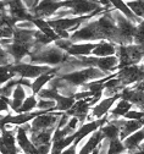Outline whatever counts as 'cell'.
<instances>
[{"mask_svg": "<svg viewBox=\"0 0 144 154\" xmlns=\"http://www.w3.org/2000/svg\"><path fill=\"white\" fill-rule=\"evenodd\" d=\"M133 44L139 45L144 49V21L136 26V31L133 34Z\"/></svg>", "mask_w": 144, "mask_h": 154, "instance_id": "cell-28", "label": "cell"}, {"mask_svg": "<svg viewBox=\"0 0 144 154\" xmlns=\"http://www.w3.org/2000/svg\"><path fill=\"white\" fill-rule=\"evenodd\" d=\"M126 148L123 146V142L117 138L109 141V148H108V154H126Z\"/></svg>", "mask_w": 144, "mask_h": 154, "instance_id": "cell-27", "label": "cell"}, {"mask_svg": "<svg viewBox=\"0 0 144 154\" xmlns=\"http://www.w3.org/2000/svg\"><path fill=\"white\" fill-rule=\"evenodd\" d=\"M81 143H77V142H73L70 147H67L61 154H78V148H79Z\"/></svg>", "mask_w": 144, "mask_h": 154, "instance_id": "cell-34", "label": "cell"}, {"mask_svg": "<svg viewBox=\"0 0 144 154\" xmlns=\"http://www.w3.org/2000/svg\"><path fill=\"white\" fill-rule=\"evenodd\" d=\"M132 88H134V89H137V91H139V92H142L144 94V80L140 81V82H138L137 85L132 86Z\"/></svg>", "mask_w": 144, "mask_h": 154, "instance_id": "cell-36", "label": "cell"}, {"mask_svg": "<svg viewBox=\"0 0 144 154\" xmlns=\"http://www.w3.org/2000/svg\"><path fill=\"white\" fill-rule=\"evenodd\" d=\"M16 76L17 75L14 71V64L0 65V87H3L9 81L14 80Z\"/></svg>", "mask_w": 144, "mask_h": 154, "instance_id": "cell-24", "label": "cell"}, {"mask_svg": "<svg viewBox=\"0 0 144 154\" xmlns=\"http://www.w3.org/2000/svg\"><path fill=\"white\" fill-rule=\"evenodd\" d=\"M116 77L121 81L123 87H132L144 80V64L130 65L116 72Z\"/></svg>", "mask_w": 144, "mask_h": 154, "instance_id": "cell-5", "label": "cell"}, {"mask_svg": "<svg viewBox=\"0 0 144 154\" xmlns=\"http://www.w3.org/2000/svg\"><path fill=\"white\" fill-rule=\"evenodd\" d=\"M8 14L14 18L16 22L21 21H32L33 17L23 5V2L15 0V2H8Z\"/></svg>", "mask_w": 144, "mask_h": 154, "instance_id": "cell-13", "label": "cell"}, {"mask_svg": "<svg viewBox=\"0 0 144 154\" xmlns=\"http://www.w3.org/2000/svg\"><path fill=\"white\" fill-rule=\"evenodd\" d=\"M116 47L117 44L109 42V41H100L97 43L94 50L92 51L90 56L94 57H108L116 54Z\"/></svg>", "mask_w": 144, "mask_h": 154, "instance_id": "cell-17", "label": "cell"}, {"mask_svg": "<svg viewBox=\"0 0 144 154\" xmlns=\"http://www.w3.org/2000/svg\"><path fill=\"white\" fill-rule=\"evenodd\" d=\"M63 114L64 112H59V111H45L43 114L38 115L37 118H34L29 122V125H31L29 132L55 130L57 127V122L60 120V116Z\"/></svg>", "mask_w": 144, "mask_h": 154, "instance_id": "cell-6", "label": "cell"}, {"mask_svg": "<svg viewBox=\"0 0 144 154\" xmlns=\"http://www.w3.org/2000/svg\"><path fill=\"white\" fill-rule=\"evenodd\" d=\"M115 55L118 59L117 71L130 65H139L144 61V49L136 44L117 45Z\"/></svg>", "mask_w": 144, "mask_h": 154, "instance_id": "cell-3", "label": "cell"}, {"mask_svg": "<svg viewBox=\"0 0 144 154\" xmlns=\"http://www.w3.org/2000/svg\"><path fill=\"white\" fill-rule=\"evenodd\" d=\"M127 6L132 10V12L144 21V0H133V2H126Z\"/></svg>", "mask_w": 144, "mask_h": 154, "instance_id": "cell-26", "label": "cell"}, {"mask_svg": "<svg viewBox=\"0 0 144 154\" xmlns=\"http://www.w3.org/2000/svg\"><path fill=\"white\" fill-rule=\"evenodd\" d=\"M123 146L126 148L127 153H134L139 149V147L144 143V130H139L133 134L128 136L126 140H123Z\"/></svg>", "mask_w": 144, "mask_h": 154, "instance_id": "cell-18", "label": "cell"}, {"mask_svg": "<svg viewBox=\"0 0 144 154\" xmlns=\"http://www.w3.org/2000/svg\"><path fill=\"white\" fill-rule=\"evenodd\" d=\"M121 98V94L118 95H115V97H111V98H103L100 99L89 111L88 116H87V120L86 122H89V121H94V120H100L103 118H105L109 115L110 110L112 109V106L115 105V103Z\"/></svg>", "mask_w": 144, "mask_h": 154, "instance_id": "cell-8", "label": "cell"}, {"mask_svg": "<svg viewBox=\"0 0 144 154\" xmlns=\"http://www.w3.org/2000/svg\"><path fill=\"white\" fill-rule=\"evenodd\" d=\"M69 56L64 50L59 49L55 44L47 47H33L31 54L22 63H29L35 65H45L49 67H60L64 65Z\"/></svg>", "mask_w": 144, "mask_h": 154, "instance_id": "cell-1", "label": "cell"}, {"mask_svg": "<svg viewBox=\"0 0 144 154\" xmlns=\"http://www.w3.org/2000/svg\"><path fill=\"white\" fill-rule=\"evenodd\" d=\"M92 154H98V152H97V150H95V152H94V153H92Z\"/></svg>", "mask_w": 144, "mask_h": 154, "instance_id": "cell-37", "label": "cell"}, {"mask_svg": "<svg viewBox=\"0 0 144 154\" xmlns=\"http://www.w3.org/2000/svg\"><path fill=\"white\" fill-rule=\"evenodd\" d=\"M57 71H59V67L55 69L54 71H50V72H47V73H43V75H40L38 76L37 79H34L32 81V87H31V91L34 95H37L40 91H42L43 88H45L54 79H55V76L57 75Z\"/></svg>", "mask_w": 144, "mask_h": 154, "instance_id": "cell-16", "label": "cell"}, {"mask_svg": "<svg viewBox=\"0 0 144 154\" xmlns=\"http://www.w3.org/2000/svg\"><path fill=\"white\" fill-rule=\"evenodd\" d=\"M111 121H114L120 128V140L121 141L126 140L128 136H131L134 132H137L144 127V119L138 120V121L126 120V119H118V120H111Z\"/></svg>", "mask_w": 144, "mask_h": 154, "instance_id": "cell-12", "label": "cell"}, {"mask_svg": "<svg viewBox=\"0 0 144 154\" xmlns=\"http://www.w3.org/2000/svg\"><path fill=\"white\" fill-rule=\"evenodd\" d=\"M57 67H49L45 65H35V64H29V63H20V64H14V71L16 75L21 79H27L33 81L38 76L54 71Z\"/></svg>", "mask_w": 144, "mask_h": 154, "instance_id": "cell-7", "label": "cell"}, {"mask_svg": "<svg viewBox=\"0 0 144 154\" xmlns=\"http://www.w3.org/2000/svg\"><path fill=\"white\" fill-rule=\"evenodd\" d=\"M34 45H29V44H21V43H15L11 42L10 44L3 47L5 49V51L9 54V56L11 57V60L14 64H20L22 63L26 57L31 54L32 49Z\"/></svg>", "mask_w": 144, "mask_h": 154, "instance_id": "cell-10", "label": "cell"}, {"mask_svg": "<svg viewBox=\"0 0 144 154\" xmlns=\"http://www.w3.org/2000/svg\"><path fill=\"white\" fill-rule=\"evenodd\" d=\"M103 141H104V136H103L100 130H98L97 132L92 133L90 136H88L87 138H84L81 142V146L78 148V154H92V153H94Z\"/></svg>", "mask_w": 144, "mask_h": 154, "instance_id": "cell-14", "label": "cell"}, {"mask_svg": "<svg viewBox=\"0 0 144 154\" xmlns=\"http://www.w3.org/2000/svg\"><path fill=\"white\" fill-rule=\"evenodd\" d=\"M9 102L10 99L9 98H4V97H0V116H6L9 114H12L11 112V109H10V105H9Z\"/></svg>", "mask_w": 144, "mask_h": 154, "instance_id": "cell-31", "label": "cell"}, {"mask_svg": "<svg viewBox=\"0 0 144 154\" xmlns=\"http://www.w3.org/2000/svg\"><path fill=\"white\" fill-rule=\"evenodd\" d=\"M16 128L2 131V137H0V154H20V149L16 142Z\"/></svg>", "mask_w": 144, "mask_h": 154, "instance_id": "cell-11", "label": "cell"}, {"mask_svg": "<svg viewBox=\"0 0 144 154\" xmlns=\"http://www.w3.org/2000/svg\"><path fill=\"white\" fill-rule=\"evenodd\" d=\"M55 130H47V131H38V132H29V138L35 147L48 146L51 144L53 134Z\"/></svg>", "mask_w": 144, "mask_h": 154, "instance_id": "cell-19", "label": "cell"}, {"mask_svg": "<svg viewBox=\"0 0 144 154\" xmlns=\"http://www.w3.org/2000/svg\"><path fill=\"white\" fill-rule=\"evenodd\" d=\"M56 76L63 82L69 85L70 87L79 89L82 87H84L86 85H88L89 82L104 79V77H106L109 75H105L104 72H101L97 67H86V69L76 70V71H72V72H69L65 75H56Z\"/></svg>", "mask_w": 144, "mask_h": 154, "instance_id": "cell-2", "label": "cell"}, {"mask_svg": "<svg viewBox=\"0 0 144 154\" xmlns=\"http://www.w3.org/2000/svg\"><path fill=\"white\" fill-rule=\"evenodd\" d=\"M0 137H2V132H0Z\"/></svg>", "mask_w": 144, "mask_h": 154, "instance_id": "cell-38", "label": "cell"}, {"mask_svg": "<svg viewBox=\"0 0 144 154\" xmlns=\"http://www.w3.org/2000/svg\"><path fill=\"white\" fill-rule=\"evenodd\" d=\"M100 132L103 133L105 140L112 141L120 138V128L114 121H108L104 126L100 127Z\"/></svg>", "mask_w": 144, "mask_h": 154, "instance_id": "cell-22", "label": "cell"}, {"mask_svg": "<svg viewBox=\"0 0 144 154\" xmlns=\"http://www.w3.org/2000/svg\"><path fill=\"white\" fill-rule=\"evenodd\" d=\"M8 15V2H0V18Z\"/></svg>", "mask_w": 144, "mask_h": 154, "instance_id": "cell-35", "label": "cell"}, {"mask_svg": "<svg viewBox=\"0 0 144 154\" xmlns=\"http://www.w3.org/2000/svg\"><path fill=\"white\" fill-rule=\"evenodd\" d=\"M111 6H112L115 10H117L120 14H122L126 18H128L130 21H132L134 25H139V23L142 22L140 18H138V17L132 12V10L127 6L126 2H122V0H111Z\"/></svg>", "mask_w": 144, "mask_h": 154, "instance_id": "cell-21", "label": "cell"}, {"mask_svg": "<svg viewBox=\"0 0 144 154\" xmlns=\"http://www.w3.org/2000/svg\"><path fill=\"white\" fill-rule=\"evenodd\" d=\"M37 103H38V97L34 94H29L28 97L23 100L21 108L18 109L16 114H27V112H33L37 110Z\"/></svg>", "mask_w": 144, "mask_h": 154, "instance_id": "cell-25", "label": "cell"}, {"mask_svg": "<svg viewBox=\"0 0 144 154\" xmlns=\"http://www.w3.org/2000/svg\"><path fill=\"white\" fill-rule=\"evenodd\" d=\"M15 27L16 28H21V29H37L35 26H34V23H33V21H29V20L28 21L17 22Z\"/></svg>", "mask_w": 144, "mask_h": 154, "instance_id": "cell-32", "label": "cell"}, {"mask_svg": "<svg viewBox=\"0 0 144 154\" xmlns=\"http://www.w3.org/2000/svg\"><path fill=\"white\" fill-rule=\"evenodd\" d=\"M123 119H126V120H136V121L142 120V119H144V111L133 108L132 110H130V111L125 115V118H123Z\"/></svg>", "mask_w": 144, "mask_h": 154, "instance_id": "cell-30", "label": "cell"}, {"mask_svg": "<svg viewBox=\"0 0 144 154\" xmlns=\"http://www.w3.org/2000/svg\"><path fill=\"white\" fill-rule=\"evenodd\" d=\"M34 32H35V29H21V28L15 27L12 42L34 45Z\"/></svg>", "mask_w": 144, "mask_h": 154, "instance_id": "cell-20", "label": "cell"}, {"mask_svg": "<svg viewBox=\"0 0 144 154\" xmlns=\"http://www.w3.org/2000/svg\"><path fill=\"white\" fill-rule=\"evenodd\" d=\"M38 4H39L38 0H34V2H33V0H25V2H23V5L26 6V9L28 10L29 14H32L35 10V8L38 6Z\"/></svg>", "mask_w": 144, "mask_h": 154, "instance_id": "cell-33", "label": "cell"}, {"mask_svg": "<svg viewBox=\"0 0 144 154\" xmlns=\"http://www.w3.org/2000/svg\"><path fill=\"white\" fill-rule=\"evenodd\" d=\"M70 41L72 43H98L104 41L97 23V17L84 22L76 32L71 33Z\"/></svg>", "mask_w": 144, "mask_h": 154, "instance_id": "cell-4", "label": "cell"}, {"mask_svg": "<svg viewBox=\"0 0 144 154\" xmlns=\"http://www.w3.org/2000/svg\"><path fill=\"white\" fill-rule=\"evenodd\" d=\"M132 109H133V105H132L130 102L120 98V99L115 103V105L112 106V109L110 110V112H109V115H108V120L111 121V120L123 119V118H125V115H126L130 110H132Z\"/></svg>", "mask_w": 144, "mask_h": 154, "instance_id": "cell-15", "label": "cell"}, {"mask_svg": "<svg viewBox=\"0 0 144 154\" xmlns=\"http://www.w3.org/2000/svg\"><path fill=\"white\" fill-rule=\"evenodd\" d=\"M55 105H56V103H55L54 100L38 98V103H37V110H39V111H54Z\"/></svg>", "mask_w": 144, "mask_h": 154, "instance_id": "cell-29", "label": "cell"}, {"mask_svg": "<svg viewBox=\"0 0 144 154\" xmlns=\"http://www.w3.org/2000/svg\"><path fill=\"white\" fill-rule=\"evenodd\" d=\"M64 2H51V0H44L39 2L35 10L31 14L33 18H43V20H50L53 16L63 8Z\"/></svg>", "mask_w": 144, "mask_h": 154, "instance_id": "cell-9", "label": "cell"}, {"mask_svg": "<svg viewBox=\"0 0 144 154\" xmlns=\"http://www.w3.org/2000/svg\"><path fill=\"white\" fill-rule=\"evenodd\" d=\"M56 105L54 111H59V112H67L76 103V99L73 97H66V95L60 94V97L55 100Z\"/></svg>", "mask_w": 144, "mask_h": 154, "instance_id": "cell-23", "label": "cell"}]
</instances>
